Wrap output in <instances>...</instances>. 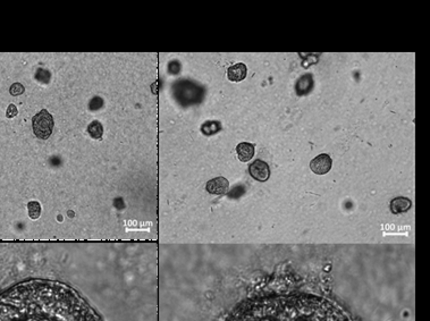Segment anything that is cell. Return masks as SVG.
Wrapping results in <instances>:
<instances>
[{
	"label": "cell",
	"instance_id": "ba28073f",
	"mask_svg": "<svg viewBox=\"0 0 430 321\" xmlns=\"http://www.w3.org/2000/svg\"><path fill=\"white\" fill-rule=\"evenodd\" d=\"M411 200L409 198H405V196H397V198L393 199L391 201V204H389V208H391L392 214L394 215H400L403 214V212H407L410 210V208H411Z\"/></svg>",
	"mask_w": 430,
	"mask_h": 321
},
{
	"label": "cell",
	"instance_id": "8992f818",
	"mask_svg": "<svg viewBox=\"0 0 430 321\" xmlns=\"http://www.w3.org/2000/svg\"><path fill=\"white\" fill-rule=\"evenodd\" d=\"M228 188H230V182L225 177H222V176L212 178L206 184V190L209 193L215 195L225 194L228 191Z\"/></svg>",
	"mask_w": 430,
	"mask_h": 321
},
{
	"label": "cell",
	"instance_id": "7c38bea8",
	"mask_svg": "<svg viewBox=\"0 0 430 321\" xmlns=\"http://www.w3.org/2000/svg\"><path fill=\"white\" fill-rule=\"evenodd\" d=\"M87 133L90 134V136L92 139H101V136L103 134V127L102 124L98 122V120H93L91 124H89V126H87Z\"/></svg>",
	"mask_w": 430,
	"mask_h": 321
},
{
	"label": "cell",
	"instance_id": "30bf717a",
	"mask_svg": "<svg viewBox=\"0 0 430 321\" xmlns=\"http://www.w3.org/2000/svg\"><path fill=\"white\" fill-rule=\"evenodd\" d=\"M236 154L242 162L250 161L255 156V146L249 142H241L239 146H236Z\"/></svg>",
	"mask_w": 430,
	"mask_h": 321
},
{
	"label": "cell",
	"instance_id": "3957f363",
	"mask_svg": "<svg viewBox=\"0 0 430 321\" xmlns=\"http://www.w3.org/2000/svg\"><path fill=\"white\" fill-rule=\"evenodd\" d=\"M55 122L54 117L47 109H42L32 119V127L35 136L41 140L49 139L52 131H54Z\"/></svg>",
	"mask_w": 430,
	"mask_h": 321
},
{
	"label": "cell",
	"instance_id": "2e32d148",
	"mask_svg": "<svg viewBox=\"0 0 430 321\" xmlns=\"http://www.w3.org/2000/svg\"><path fill=\"white\" fill-rule=\"evenodd\" d=\"M102 103H103V101H102L101 98L94 97L93 99L91 100L89 107H90L91 110H98V109H100V107L102 106Z\"/></svg>",
	"mask_w": 430,
	"mask_h": 321
},
{
	"label": "cell",
	"instance_id": "5b68a950",
	"mask_svg": "<svg viewBox=\"0 0 430 321\" xmlns=\"http://www.w3.org/2000/svg\"><path fill=\"white\" fill-rule=\"evenodd\" d=\"M332 158L331 156L327 154H321L318 157L311 160L310 162V168L311 170L317 175H325L331 170L332 168Z\"/></svg>",
	"mask_w": 430,
	"mask_h": 321
},
{
	"label": "cell",
	"instance_id": "4fadbf2b",
	"mask_svg": "<svg viewBox=\"0 0 430 321\" xmlns=\"http://www.w3.org/2000/svg\"><path fill=\"white\" fill-rule=\"evenodd\" d=\"M27 212L31 219H38L41 214V206L38 201H30L27 203Z\"/></svg>",
	"mask_w": 430,
	"mask_h": 321
},
{
	"label": "cell",
	"instance_id": "9c48e42d",
	"mask_svg": "<svg viewBox=\"0 0 430 321\" xmlns=\"http://www.w3.org/2000/svg\"><path fill=\"white\" fill-rule=\"evenodd\" d=\"M313 89V78L311 74H304L297 80L295 84V90L297 95H305L310 93Z\"/></svg>",
	"mask_w": 430,
	"mask_h": 321
},
{
	"label": "cell",
	"instance_id": "7a4b0ae2",
	"mask_svg": "<svg viewBox=\"0 0 430 321\" xmlns=\"http://www.w3.org/2000/svg\"><path fill=\"white\" fill-rule=\"evenodd\" d=\"M226 321H351L326 299L308 294L251 300L235 309Z\"/></svg>",
	"mask_w": 430,
	"mask_h": 321
},
{
	"label": "cell",
	"instance_id": "9a60e30c",
	"mask_svg": "<svg viewBox=\"0 0 430 321\" xmlns=\"http://www.w3.org/2000/svg\"><path fill=\"white\" fill-rule=\"evenodd\" d=\"M24 91H25V87H24L23 84L21 83H14L11 84L9 87V93L13 95V97L21 95L22 93H24Z\"/></svg>",
	"mask_w": 430,
	"mask_h": 321
},
{
	"label": "cell",
	"instance_id": "52a82bcc",
	"mask_svg": "<svg viewBox=\"0 0 430 321\" xmlns=\"http://www.w3.org/2000/svg\"><path fill=\"white\" fill-rule=\"evenodd\" d=\"M248 68L243 63H238L227 70V76L231 82H241L247 78Z\"/></svg>",
	"mask_w": 430,
	"mask_h": 321
},
{
	"label": "cell",
	"instance_id": "6da1fadb",
	"mask_svg": "<svg viewBox=\"0 0 430 321\" xmlns=\"http://www.w3.org/2000/svg\"><path fill=\"white\" fill-rule=\"evenodd\" d=\"M0 321H101L78 292L45 279L16 283L0 292Z\"/></svg>",
	"mask_w": 430,
	"mask_h": 321
},
{
	"label": "cell",
	"instance_id": "e0dca14e",
	"mask_svg": "<svg viewBox=\"0 0 430 321\" xmlns=\"http://www.w3.org/2000/svg\"><path fill=\"white\" fill-rule=\"evenodd\" d=\"M17 114H18L17 107H16L14 103H10V105L8 106V108H7L6 117L7 118H13V117H15V116H17Z\"/></svg>",
	"mask_w": 430,
	"mask_h": 321
},
{
	"label": "cell",
	"instance_id": "5bb4252c",
	"mask_svg": "<svg viewBox=\"0 0 430 321\" xmlns=\"http://www.w3.org/2000/svg\"><path fill=\"white\" fill-rule=\"evenodd\" d=\"M35 79H37L40 83L48 84L50 82L51 74L49 73V71L43 70V68H38L37 74H35Z\"/></svg>",
	"mask_w": 430,
	"mask_h": 321
},
{
	"label": "cell",
	"instance_id": "8fae6325",
	"mask_svg": "<svg viewBox=\"0 0 430 321\" xmlns=\"http://www.w3.org/2000/svg\"><path fill=\"white\" fill-rule=\"evenodd\" d=\"M222 130V124L218 120H207L201 126V132L206 136H211Z\"/></svg>",
	"mask_w": 430,
	"mask_h": 321
},
{
	"label": "cell",
	"instance_id": "277c9868",
	"mask_svg": "<svg viewBox=\"0 0 430 321\" xmlns=\"http://www.w3.org/2000/svg\"><path fill=\"white\" fill-rule=\"evenodd\" d=\"M249 172L251 177L258 182H266L270 177V168L269 164L261 159H257L249 167Z\"/></svg>",
	"mask_w": 430,
	"mask_h": 321
}]
</instances>
